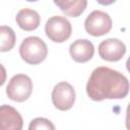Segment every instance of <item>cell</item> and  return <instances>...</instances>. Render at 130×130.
I'll return each instance as SVG.
<instances>
[{"mask_svg": "<svg viewBox=\"0 0 130 130\" xmlns=\"http://www.w3.org/2000/svg\"><path fill=\"white\" fill-rule=\"evenodd\" d=\"M46 36L54 43H63L67 41L72 32L70 21L61 15L50 17L45 25Z\"/></svg>", "mask_w": 130, "mask_h": 130, "instance_id": "obj_4", "label": "cell"}, {"mask_svg": "<svg viewBox=\"0 0 130 130\" xmlns=\"http://www.w3.org/2000/svg\"><path fill=\"white\" fill-rule=\"evenodd\" d=\"M125 124H126V128L127 130H130V103L127 107V110H126V121H125Z\"/></svg>", "mask_w": 130, "mask_h": 130, "instance_id": "obj_14", "label": "cell"}, {"mask_svg": "<svg viewBox=\"0 0 130 130\" xmlns=\"http://www.w3.org/2000/svg\"><path fill=\"white\" fill-rule=\"evenodd\" d=\"M32 87V81L29 76L16 74L9 80L6 86V94L11 101L22 103L30 96Z\"/></svg>", "mask_w": 130, "mask_h": 130, "instance_id": "obj_3", "label": "cell"}, {"mask_svg": "<svg viewBox=\"0 0 130 130\" xmlns=\"http://www.w3.org/2000/svg\"><path fill=\"white\" fill-rule=\"evenodd\" d=\"M75 96L76 94L73 86L66 81L57 83L52 90L53 105L60 111L70 110L74 105Z\"/></svg>", "mask_w": 130, "mask_h": 130, "instance_id": "obj_6", "label": "cell"}, {"mask_svg": "<svg viewBox=\"0 0 130 130\" xmlns=\"http://www.w3.org/2000/svg\"><path fill=\"white\" fill-rule=\"evenodd\" d=\"M126 53L125 44L118 39H107L99 45V55L103 60L116 62L123 58Z\"/></svg>", "mask_w": 130, "mask_h": 130, "instance_id": "obj_7", "label": "cell"}, {"mask_svg": "<svg viewBox=\"0 0 130 130\" xmlns=\"http://www.w3.org/2000/svg\"><path fill=\"white\" fill-rule=\"evenodd\" d=\"M28 130H56L54 124L46 118H35L28 125Z\"/></svg>", "mask_w": 130, "mask_h": 130, "instance_id": "obj_13", "label": "cell"}, {"mask_svg": "<svg viewBox=\"0 0 130 130\" xmlns=\"http://www.w3.org/2000/svg\"><path fill=\"white\" fill-rule=\"evenodd\" d=\"M69 53L75 62L85 63L93 57L94 47L90 41L86 39H79L70 45Z\"/></svg>", "mask_w": 130, "mask_h": 130, "instance_id": "obj_9", "label": "cell"}, {"mask_svg": "<svg viewBox=\"0 0 130 130\" xmlns=\"http://www.w3.org/2000/svg\"><path fill=\"white\" fill-rule=\"evenodd\" d=\"M130 84L121 72L109 67L95 68L87 81L86 93L92 101L124 99L129 92Z\"/></svg>", "mask_w": 130, "mask_h": 130, "instance_id": "obj_1", "label": "cell"}, {"mask_svg": "<svg viewBox=\"0 0 130 130\" xmlns=\"http://www.w3.org/2000/svg\"><path fill=\"white\" fill-rule=\"evenodd\" d=\"M19 55L24 62L37 65L46 59L48 48L46 43L39 37H27L19 46Z\"/></svg>", "mask_w": 130, "mask_h": 130, "instance_id": "obj_2", "label": "cell"}, {"mask_svg": "<svg viewBox=\"0 0 130 130\" xmlns=\"http://www.w3.org/2000/svg\"><path fill=\"white\" fill-rule=\"evenodd\" d=\"M126 67H127V70L129 71V73H130V56H129V58L127 59V62H126Z\"/></svg>", "mask_w": 130, "mask_h": 130, "instance_id": "obj_15", "label": "cell"}, {"mask_svg": "<svg viewBox=\"0 0 130 130\" xmlns=\"http://www.w3.org/2000/svg\"><path fill=\"white\" fill-rule=\"evenodd\" d=\"M16 37L13 29L10 26L1 25L0 27V51H10L15 45Z\"/></svg>", "mask_w": 130, "mask_h": 130, "instance_id": "obj_12", "label": "cell"}, {"mask_svg": "<svg viewBox=\"0 0 130 130\" xmlns=\"http://www.w3.org/2000/svg\"><path fill=\"white\" fill-rule=\"evenodd\" d=\"M23 120L19 112L9 105L0 108V130H22Z\"/></svg>", "mask_w": 130, "mask_h": 130, "instance_id": "obj_8", "label": "cell"}, {"mask_svg": "<svg viewBox=\"0 0 130 130\" xmlns=\"http://www.w3.org/2000/svg\"><path fill=\"white\" fill-rule=\"evenodd\" d=\"M54 3L67 16L78 17L86 8V0H55Z\"/></svg>", "mask_w": 130, "mask_h": 130, "instance_id": "obj_11", "label": "cell"}, {"mask_svg": "<svg viewBox=\"0 0 130 130\" xmlns=\"http://www.w3.org/2000/svg\"><path fill=\"white\" fill-rule=\"evenodd\" d=\"M15 20L21 29L25 31H31L39 27L41 22V16L34 9L22 8L17 12Z\"/></svg>", "mask_w": 130, "mask_h": 130, "instance_id": "obj_10", "label": "cell"}, {"mask_svg": "<svg viewBox=\"0 0 130 130\" xmlns=\"http://www.w3.org/2000/svg\"><path fill=\"white\" fill-rule=\"evenodd\" d=\"M84 27L87 34L93 37H101L111 30L112 19L108 13L102 10H93L86 16Z\"/></svg>", "mask_w": 130, "mask_h": 130, "instance_id": "obj_5", "label": "cell"}]
</instances>
